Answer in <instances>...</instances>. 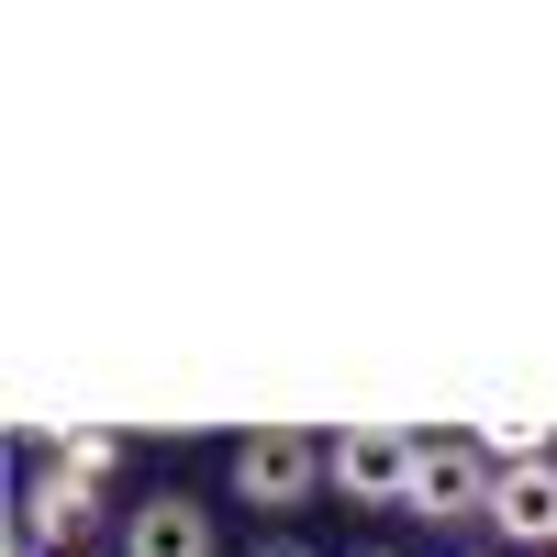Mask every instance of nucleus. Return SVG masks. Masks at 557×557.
<instances>
[{"label":"nucleus","instance_id":"f257e3e1","mask_svg":"<svg viewBox=\"0 0 557 557\" xmlns=\"http://www.w3.org/2000/svg\"><path fill=\"white\" fill-rule=\"evenodd\" d=\"M323 480H335V446L301 435V424H268V435L235 446V502H246V513H301Z\"/></svg>","mask_w":557,"mask_h":557},{"label":"nucleus","instance_id":"f03ea898","mask_svg":"<svg viewBox=\"0 0 557 557\" xmlns=\"http://www.w3.org/2000/svg\"><path fill=\"white\" fill-rule=\"evenodd\" d=\"M412 469H424V435H412V424H346L335 435V491L368 502V513H401Z\"/></svg>","mask_w":557,"mask_h":557},{"label":"nucleus","instance_id":"7ed1b4c3","mask_svg":"<svg viewBox=\"0 0 557 557\" xmlns=\"http://www.w3.org/2000/svg\"><path fill=\"white\" fill-rule=\"evenodd\" d=\"M491 457H480V435H435L424 446V469H412V502L401 513H424V524H491Z\"/></svg>","mask_w":557,"mask_h":557},{"label":"nucleus","instance_id":"20e7f679","mask_svg":"<svg viewBox=\"0 0 557 557\" xmlns=\"http://www.w3.org/2000/svg\"><path fill=\"white\" fill-rule=\"evenodd\" d=\"M89 524H101V480H78V469H57V457H45V480L23 491V546H78Z\"/></svg>","mask_w":557,"mask_h":557},{"label":"nucleus","instance_id":"39448f33","mask_svg":"<svg viewBox=\"0 0 557 557\" xmlns=\"http://www.w3.org/2000/svg\"><path fill=\"white\" fill-rule=\"evenodd\" d=\"M491 524L513 546H557V457H524V469L491 480Z\"/></svg>","mask_w":557,"mask_h":557},{"label":"nucleus","instance_id":"423d86ee","mask_svg":"<svg viewBox=\"0 0 557 557\" xmlns=\"http://www.w3.org/2000/svg\"><path fill=\"white\" fill-rule=\"evenodd\" d=\"M123 557H223V546H212V513L190 491H157L146 513H123Z\"/></svg>","mask_w":557,"mask_h":557},{"label":"nucleus","instance_id":"0eeeda50","mask_svg":"<svg viewBox=\"0 0 557 557\" xmlns=\"http://www.w3.org/2000/svg\"><path fill=\"white\" fill-rule=\"evenodd\" d=\"M57 469H78V480H123V435H57Z\"/></svg>","mask_w":557,"mask_h":557},{"label":"nucleus","instance_id":"6e6552de","mask_svg":"<svg viewBox=\"0 0 557 557\" xmlns=\"http://www.w3.org/2000/svg\"><path fill=\"white\" fill-rule=\"evenodd\" d=\"M246 557H312V546H301V535H257Z\"/></svg>","mask_w":557,"mask_h":557},{"label":"nucleus","instance_id":"1a4fd4ad","mask_svg":"<svg viewBox=\"0 0 557 557\" xmlns=\"http://www.w3.org/2000/svg\"><path fill=\"white\" fill-rule=\"evenodd\" d=\"M357 557H391V546H357Z\"/></svg>","mask_w":557,"mask_h":557}]
</instances>
